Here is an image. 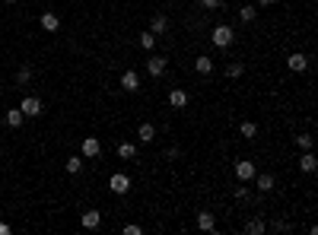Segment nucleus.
Masks as SVG:
<instances>
[{
    "label": "nucleus",
    "mask_w": 318,
    "mask_h": 235,
    "mask_svg": "<svg viewBox=\"0 0 318 235\" xmlns=\"http://www.w3.org/2000/svg\"><path fill=\"white\" fill-rule=\"evenodd\" d=\"M118 156H121V159H134L137 156V146L134 143H118Z\"/></svg>",
    "instance_id": "aec40b11"
},
{
    "label": "nucleus",
    "mask_w": 318,
    "mask_h": 235,
    "mask_svg": "<svg viewBox=\"0 0 318 235\" xmlns=\"http://www.w3.org/2000/svg\"><path fill=\"white\" fill-rule=\"evenodd\" d=\"M140 48H144V51H153V48H156V35H153V32H144V35H140Z\"/></svg>",
    "instance_id": "412c9836"
},
{
    "label": "nucleus",
    "mask_w": 318,
    "mask_h": 235,
    "mask_svg": "<svg viewBox=\"0 0 318 235\" xmlns=\"http://www.w3.org/2000/svg\"><path fill=\"white\" fill-rule=\"evenodd\" d=\"M150 32L153 35H166L169 32V16L166 13H156V16H153V22H150Z\"/></svg>",
    "instance_id": "9b49d317"
},
{
    "label": "nucleus",
    "mask_w": 318,
    "mask_h": 235,
    "mask_svg": "<svg viewBox=\"0 0 318 235\" xmlns=\"http://www.w3.org/2000/svg\"><path fill=\"white\" fill-rule=\"evenodd\" d=\"M277 0H258V7H274Z\"/></svg>",
    "instance_id": "c756f323"
},
{
    "label": "nucleus",
    "mask_w": 318,
    "mask_h": 235,
    "mask_svg": "<svg viewBox=\"0 0 318 235\" xmlns=\"http://www.w3.org/2000/svg\"><path fill=\"white\" fill-rule=\"evenodd\" d=\"M19 111L26 114V118H39V114H42V99H35V96L22 99V102H19Z\"/></svg>",
    "instance_id": "423d86ee"
},
{
    "label": "nucleus",
    "mask_w": 318,
    "mask_h": 235,
    "mask_svg": "<svg viewBox=\"0 0 318 235\" xmlns=\"http://www.w3.org/2000/svg\"><path fill=\"white\" fill-rule=\"evenodd\" d=\"M255 16H258V10H255V7H249V4H245V7L239 10V19H242V22H255Z\"/></svg>",
    "instance_id": "b1692460"
},
{
    "label": "nucleus",
    "mask_w": 318,
    "mask_h": 235,
    "mask_svg": "<svg viewBox=\"0 0 318 235\" xmlns=\"http://www.w3.org/2000/svg\"><path fill=\"white\" fill-rule=\"evenodd\" d=\"M210 42H214L217 48H229V45L235 42L232 26H214V32H210Z\"/></svg>",
    "instance_id": "f257e3e1"
},
{
    "label": "nucleus",
    "mask_w": 318,
    "mask_h": 235,
    "mask_svg": "<svg viewBox=\"0 0 318 235\" xmlns=\"http://www.w3.org/2000/svg\"><path fill=\"white\" fill-rule=\"evenodd\" d=\"M235 175H239V181L252 184V178L258 175V169H255V162H249V159H239V162H235Z\"/></svg>",
    "instance_id": "7ed1b4c3"
},
{
    "label": "nucleus",
    "mask_w": 318,
    "mask_h": 235,
    "mask_svg": "<svg viewBox=\"0 0 318 235\" xmlns=\"http://www.w3.org/2000/svg\"><path fill=\"white\" fill-rule=\"evenodd\" d=\"M201 7L204 10H217V7H223V0H201Z\"/></svg>",
    "instance_id": "c85d7f7f"
},
{
    "label": "nucleus",
    "mask_w": 318,
    "mask_h": 235,
    "mask_svg": "<svg viewBox=\"0 0 318 235\" xmlns=\"http://www.w3.org/2000/svg\"><path fill=\"white\" fill-rule=\"evenodd\" d=\"M197 229H201V232H214V229H217V219H214V213L201 210V213H197Z\"/></svg>",
    "instance_id": "4468645a"
},
{
    "label": "nucleus",
    "mask_w": 318,
    "mask_h": 235,
    "mask_svg": "<svg viewBox=\"0 0 318 235\" xmlns=\"http://www.w3.org/2000/svg\"><path fill=\"white\" fill-rule=\"evenodd\" d=\"M0 235H10V226H7V222H0Z\"/></svg>",
    "instance_id": "7c9ffc66"
},
{
    "label": "nucleus",
    "mask_w": 318,
    "mask_h": 235,
    "mask_svg": "<svg viewBox=\"0 0 318 235\" xmlns=\"http://www.w3.org/2000/svg\"><path fill=\"white\" fill-rule=\"evenodd\" d=\"M242 73H245V64H242V61H235V64L226 67V76H232V80H235V76H242Z\"/></svg>",
    "instance_id": "393cba45"
},
{
    "label": "nucleus",
    "mask_w": 318,
    "mask_h": 235,
    "mask_svg": "<svg viewBox=\"0 0 318 235\" xmlns=\"http://www.w3.org/2000/svg\"><path fill=\"white\" fill-rule=\"evenodd\" d=\"M121 89L124 92H137L140 89V73H137V70H124V73H121Z\"/></svg>",
    "instance_id": "6e6552de"
},
{
    "label": "nucleus",
    "mask_w": 318,
    "mask_h": 235,
    "mask_svg": "<svg viewBox=\"0 0 318 235\" xmlns=\"http://www.w3.org/2000/svg\"><path fill=\"white\" fill-rule=\"evenodd\" d=\"M169 105H172V108H185V105H188V92L185 89H172L169 92Z\"/></svg>",
    "instance_id": "dca6fc26"
},
{
    "label": "nucleus",
    "mask_w": 318,
    "mask_h": 235,
    "mask_svg": "<svg viewBox=\"0 0 318 235\" xmlns=\"http://www.w3.org/2000/svg\"><path fill=\"white\" fill-rule=\"evenodd\" d=\"M80 152H83V159H99V156H102L99 137H83V146H80Z\"/></svg>",
    "instance_id": "f03ea898"
},
{
    "label": "nucleus",
    "mask_w": 318,
    "mask_h": 235,
    "mask_svg": "<svg viewBox=\"0 0 318 235\" xmlns=\"http://www.w3.org/2000/svg\"><path fill=\"white\" fill-rule=\"evenodd\" d=\"M287 67L293 70V73H302V70H309V57H305L302 51H293V54L287 57Z\"/></svg>",
    "instance_id": "0eeeda50"
},
{
    "label": "nucleus",
    "mask_w": 318,
    "mask_h": 235,
    "mask_svg": "<svg viewBox=\"0 0 318 235\" xmlns=\"http://www.w3.org/2000/svg\"><path fill=\"white\" fill-rule=\"evenodd\" d=\"M296 146H299V149H312V137H309V134H299V137H296Z\"/></svg>",
    "instance_id": "bb28decb"
},
{
    "label": "nucleus",
    "mask_w": 318,
    "mask_h": 235,
    "mask_svg": "<svg viewBox=\"0 0 318 235\" xmlns=\"http://www.w3.org/2000/svg\"><path fill=\"white\" fill-rule=\"evenodd\" d=\"M299 169H302L305 175H312V172L318 169V159H315V152H312V149H302V156H299Z\"/></svg>",
    "instance_id": "1a4fd4ad"
},
{
    "label": "nucleus",
    "mask_w": 318,
    "mask_h": 235,
    "mask_svg": "<svg viewBox=\"0 0 318 235\" xmlns=\"http://www.w3.org/2000/svg\"><path fill=\"white\" fill-rule=\"evenodd\" d=\"M29 80H32V70L29 67H19L16 70V86H29Z\"/></svg>",
    "instance_id": "4be33fe9"
},
{
    "label": "nucleus",
    "mask_w": 318,
    "mask_h": 235,
    "mask_svg": "<svg viewBox=\"0 0 318 235\" xmlns=\"http://www.w3.org/2000/svg\"><path fill=\"white\" fill-rule=\"evenodd\" d=\"M137 140H140V143H153V140H156V127H153L150 121H144L137 127Z\"/></svg>",
    "instance_id": "ddd939ff"
},
{
    "label": "nucleus",
    "mask_w": 318,
    "mask_h": 235,
    "mask_svg": "<svg viewBox=\"0 0 318 235\" xmlns=\"http://www.w3.org/2000/svg\"><path fill=\"white\" fill-rule=\"evenodd\" d=\"M166 57H162V54H153V57H147V73L150 76H162V73H166Z\"/></svg>",
    "instance_id": "39448f33"
},
{
    "label": "nucleus",
    "mask_w": 318,
    "mask_h": 235,
    "mask_svg": "<svg viewBox=\"0 0 318 235\" xmlns=\"http://www.w3.org/2000/svg\"><path fill=\"white\" fill-rule=\"evenodd\" d=\"M239 131H242V137H249V140H252V137L258 134V124H255V121H242Z\"/></svg>",
    "instance_id": "a878e982"
},
{
    "label": "nucleus",
    "mask_w": 318,
    "mask_h": 235,
    "mask_svg": "<svg viewBox=\"0 0 318 235\" xmlns=\"http://www.w3.org/2000/svg\"><path fill=\"white\" fill-rule=\"evenodd\" d=\"M267 226H264V222L261 219H249V222H245V232H252V235H261Z\"/></svg>",
    "instance_id": "5701e85b"
},
{
    "label": "nucleus",
    "mask_w": 318,
    "mask_h": 235,
    "mask_svg": "<svg viewBox=\"0 0 318 235\" xmlns=\"http://www.w3.org/2000/svg\"><path fill=\"white\" fill-rule=\"evenodd\" d=\"M255 187H258V191H274V175H270V172H261V175H255Z\"/></svg>",
    "instance_id": "2eb2a0df"
},
{
    "label": "nucleus",
    "mask_w": 318,
    "mask_h": 235,
    "mask_svg": "<svg viewBox=\"0 0 318 235\" xmlns=\"http://www.w3.org/2000/svg\"><path fill=\"white\" fill-rule=\"evenodd\" d=\"M7 4H16V0H7Z\"/></svg>",
    "instance_id": "2f4dec72"
},
{
    "label": "nucleus",
    "mask_w": 318,
    "mask_h": 235,
    "mask_svg": "<svg viewBox=\"0 0 318 235\" xmlns=\"http://www.w3.org/2000/svg\"><path fill=\"white\" fill-rule=\"evenodd\" d=\"M64 169H67L70 175H77L80 169H83V156H70V159L64 162Z\"/></svg>",
    "instance_id": "6ab92c4d"
},
{
    "label": "nucleus",
    "mask_w": 318,
    "mask_h": 235,
    "mask_svg": "<svg viewBox=\"0 0 318 235\" xmlns=\"http://www.w3.org/2000/svg\"><path fill=\"white\" fill-rule=\"evenodd\" d=\"M109 187H112V191H115V194H121V197H124L127 191H131V178H127V175H124V172H115V175H112V178H109Z\"/></svg>",
    "instance_id": "20e7f679"
},
{
    "label": "nucleus",
    "mask_w": 318,
    "mask_h": 235,
    "mask_svg": "<svg viewBox=\"0 0 318 235\" xmlns=\"http://www.w3.org/2000/svg\"><path fill=\"white\" fill-rule=\"evenodd\" d=\"M194 67H197V73H210V70H214V61H210V57L207 54H201V57H197V61H194Z\"/></svg>",
    "instance_id": "a211bd4d"
},
{
    "label": "nucleus",
    "mask_w": 318,
    "mask_h": 235,
    "mask_svg": "<svg viewBox=\"0 0 318 235\" xmlns=\"http://www.w3.org/2000/svg\"><path fill=\"white\" fill-rule=\"evenodd\" d=\"M124 235H144V229H140V226H134V222H127V226L121 229Z\"/></svg>",
    "instance_id": "cd10ccee"
},
{
    "label": "nucleus",
    "mask_w": 318,
    "mask_h": 235,
    "mask_svg": "<svg viewBox=\"0 0 318 235\" xmlns=\"http://www.w3.org/2000/svg\"><path fill=\"white\" fill-rule=\"evenodd\" d=\"M4 121H7V127H22V121H26V114H22L19 108H10V111L4 114Z\"/></svg>",
    "instance_id": "f3484780"
},
{
    "label": "nucleus",
    "mask_w": 318,
    "mask_h": 235,
    "mask_svg": "<svg viewBox=\"0 0 318 235\" xmlns=\"http://www.w3.org/2000/svg\"><path fill=\"white\" fill-rule=\"evenodd\" d=\"M42 29L45 32H57V29H61V16L51 13V10H45V13H42Z\"/></svg>",
    "instance_id": "9d476101"
},
{
    "label": "nucleus",
    "mask_w": 318,
    "mask_h": 235,
    "mask_svg": "<svg viewBox=\"0 0 318 235\" xmlns=\"http://www.w3.org/2000/svg\"><path fill=\"white\" fill-rule=\"evenodd\" d=\"M80 222H83V229H99L102 226V213L99 210H86V213L80 216Z\"/></svg>",
    "instance_id": "f8f14e48"
}]
</instances>
